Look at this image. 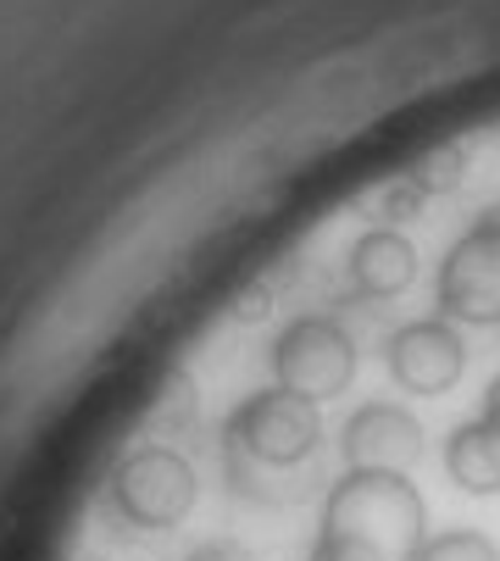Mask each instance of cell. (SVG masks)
Listing matches in <instances>:
<instances>
[{
	"label": "cell",
	"mask_w": 500,
	"mask_h": 561,
	"mask_svg": "<svg viewBox=\"0 0 500 561\" xmlns=\"http://www.w3.org/2000/svg\"><path fill=\"white\" fill-rule=\"evenodd\" d=\"M429 501L406 472H340L322 495L306 561H417Z\"/></svg>",
	"instance_id": "obj_1"
},
{
	"label": "cell",
	"mask_w": 500,
	"mask_h": 561,
	"mask_svg": "<svg viewBox=\"0 0 500 561\" xmlns=\"http://www.w3.org/2000/svg\"><path fill=\"white\" fill-rule=\"evenodd\" d=\"M322 445V417L317 400L289 394V389H257L245 394L223 423V456L239 495H262L268 472H300Z\"/></svg>",
	"instance_id": "obj_2"
},
{
	"label": "cell",
	"mask_w": 500,
	"mask_h": 561,
	"mask_svg": "<svg viewBox=\"0 0 500 561\" xmlns=\"http://www.w3.org/2000/svg\"><path fill=\"white\" fill-rule=\"evenodd\" d=\"M195 495H201V478H195L190 456L173 445L128 450L112 472V490H106L117 523H128L139 534H173L195 512Z\"/></svg>",
	"instance_id": "obj_3"
},
{
	"label": "cell",
	"mask_w": 500,
	"mask_h": 561,
	"mask_svg": "<svg viewBox=\"0 0 500 561\" xmlns=\"http://www.w3.org/2000/svg\"><path fill=\"white\" fill-rule=\"evenodd\" d=\"M434 306L456 329H500V206L456 233L434 278Z\"/></svg>",
	"instance_id": "obj_4"
},
{
	"label": "cell",
	"mask_w": 500,
	"mask_h": 561,
	"mask_svg": "<svg viewBox=\"0 0 500 561\" xmlns=\"http://www.w3.org/2000/svg\"><path fill=\"white\" fill-rule=\"evenodd\" d=\"M273 383L289 389V394H306V400H333L345 394L351 378H356V340L340 317H322V311H306V317H289L279 329L273 351Z\"/></svg>",
	"instance_id": "obj_5"
},
{
	"label": "cell",
	"mask_w": 500,
	"mask_h": 561,
	"mask_svg": "<svg viewBox=\"0 0 500 561\" xmlns=\"http://www.w3.org/2000/svg\"><path fill=\"white\" fill-rule=\"evenodd\" d=\"M384 367L389 378L406 389V394H451L467 373V340L456 323H445V317H417V323L395 329L389 345H384Z\"/></svg>",
	"instance_id": "obj_6"
},
{
	"label": "cell",
	"mask_w": 500,
	"mask_h": 561,
	"mask_svg": "<svg viewBox=\"0 0 500 561\" xmlns=\"http://www.w3.org/2000/svg\"><path fill=\"white\" fill-rule=\"evenodd\" d=\"M423 423L406 412L400 400H367L362 412L345 417L340 428V461L345 472H406L423 461Z\"/></svg>",
	"instance_id": "obj_7"
},
{
	"label": "cell",
	"mask_w": 500,
	"mask_h": 561,
	"mask_svg": "<svg viewBox=\"0 0 500 561\" xmlns=\"http://www.w3.org/2000/svg\"><path fill=\"white\" fill-rule=\"evenodd\" d=\"M417 278V245L400 228H367L351 245V289L362 300H395Z\"/></svg>",
	"instance_id": "obj_8"
},
{
	"label": "cell",
	"mask_w": 500,
	"mask_h": 561,
	"mask_svg": "<svg viewBox=\"0 0 500 561\" xmlns=\"http://www.w3.org/2000/svg\"><path fill=\"white\" fill-rule=\"evenodd\" d=\"M445 472L462 495H500V428L467 417L445 434Z\"/></svg>",
	"instance_id": "obj_9"
},
{
	"label": "cell",
	"mask_w": 500,
	"mask_h": 561,
	"mask_svg": "<svg viewBox=\"0 0 500 561\" xmlns=\"http://www.w3.org/2000/svg\"><path fill=\"white\" fill-rule=\"evenodd\" d=\"M467 162H473V150L467 145H440V150H429L423 162H417V173H411V184L423 190V195H451L462 179H467Z\"/></svg>",
	"instance_id": "obj_10"
},
{
	"label": "cell",
	"mask_w": 500,
	"mask_h": 561,
	"mask_svg": "<svg viewBox=\"0 0 500 561\" xmlns=\"http://www.w3.org/2000/svg\"><path fill=\"white\" fill-rule=\"evenodd\" d=\"M417 561H500L495 539L478 534V528H445V534H429Z\"/></svg>",
	"instance_id": "obj_11"
},
{
	"label": "cell",
	"mask_w": 500,
	"mask_h": 561,
	"mask_svg": "<svg viewBox=\"0 0 500 561\" xmlns=\"http://www.w3.org/2000/svg\"><path fill=\"white\" fill-rule=\"evenodd\" d=\"M423 201H429V195H423V190H417L411 179H406V184H395V190H389V195L378 201V217H384V228H395V222H406V217H417V211H423Z\"/></svg>",
	"instance_id": "obj_12"
},
{
	"label": "cell",
	"mask_w": 500,
	"mask_h": 561,
	"mask_svg": "<svg viewBox=\"0 0 500 561\" xmlns=\"http://www.w3.org/2000/svg\"><path fill=\"white\" fill-rule=\"evenodd\" d=\"M484 423H495L500 428V373L489 378V389H484Z\"/></svg>",
	"instance_id": "obj_13"
},
{
	"label": "cell",
	"mask_w": 500,
	"mask_h": 561,
	"mask_svg": "<svg viewBox=\"0 0 500 561\" xmlns=\"http://www.w3.org/2000/svg\"><path fill=\"white\" fill-rule=\"evenodd\" d=\"M190 561H234V556H223V550H206V556H190Z\"/></svg>",
	"instance_id": "obj_14"
}]
</instances>
